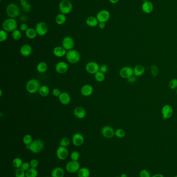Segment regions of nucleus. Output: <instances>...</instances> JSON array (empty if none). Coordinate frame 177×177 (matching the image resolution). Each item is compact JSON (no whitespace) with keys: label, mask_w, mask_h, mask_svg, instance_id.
<instances>
[{"label":"nucleus","mask_w":177,"mask_h":177,"mask_svg":"<svg viewBox=\"0 0 177 177\" xmlns=\"http://www.w3.org/2000/svg\"><path fill=\"white\" fill-rule=\"evenodd\" d=\"M18 25L17 21L14 18L6 19L2 23L3 30L7 32H12L17 29Z\"/></svg>","instance_id":"obj_1"},{"label":"nucleus","mask_w":177,"mask_h":177,"mask_svg":"<svg viewBox=\"0 0 177 177\" xmlns=\"http://www.w3.org/2000/svg\"><path fill=\"white\" fill-rule=\"evenodd\" d=\"M6 14L10 18H16L20 15V9L19 6L15 3H10L7 6Z\"/></svg>","instance_id":"obj_2"},{"label":"nucleus","mask_w":177,"mask_h":177,"mask_svg":"<svg viewBox=\"0 0 177 177\" xmlns=\"http://www.w3.org/2000/svg\"><path fill=\"white\" fill-rule=\"evenodd\" d=\"M41 87L40 83L39 80L36 79H31L27 82L26 86V91L29 93L34 94L39 91Z\"/></svg>","instance_id":"obj_3"},{"label":"nucleus","mask_w":177,"mask_h":177,"mask_svg":"<svg viewBox=\"0 0 177 177\" xmlns=\"http://www.w3.org/2000/svg\"><path fill=\"white\" fill-rule=\"evenodd\" d=\"M65 57L67 61L71 64L78 63L81 59V56L79 51L74 49H72L69 51H68Z\"/></svg>","instance_id":"obj_4"},{"label":"nucleus","mask_w":177,"mask_h":177,"mask_svg":"<svg viewBox=\"0 0 177 177\" xmlns=\"http://www.w3.org/2000/svg\"><path fill=\"white\" fill-rule=\"evenodd\" d=\"M60 12L63 14L66 15L71 12L73 5L69 0H62L59 5Z\"/></svg>","instance_id":"obj_5"},{"label":"nucleus","mask_w":177,"mask_h":177,"mask_svg":"<svg viewBox=\"0 0 177 177\" xmlns=\"http://www.w3.org/2000/svg\"><path fill=\"white\" fill-rule=\"evenodd\" d=\"M44 147V143L42 140L36 139L33 141L32 143L30 145V150L32 152L37 154L41 152L43 150Z\"/></svg>","instance_id":"obj_6"},{"label":"nucleus","mask_w":177,"mask_h":177,"mask_svg":"<svg viewBox=\"0 0 177 177\" xmlns=\"http://www.w3.org/2000/svg\"><path fill=\"white\" fill-rule=\"evenodd\" d=\"M81 168V165L79 161H72L69 162L65 165V169L67 171L71 173H77Z\"/></svg>","instance_id":"obj_7"},{"label":"nucleus","mask_w":177,"mask_h":177,"mask_svg":"<svg viewBox=\"0 0 177 177\" xmlns=\"http://www.w3.org/2000/svg\"><path fill=\"white\" fill-rule=\"evenodd\" d=\"M100 66L98 63L94 62L91 61L86 64L85 66V69L88 73L90 74H94L97 73L98 71H99Z\"/></svg>","instance_id":"obj_8"},{"label":"nucleus","mask_w":177,"mask_h":177,"mask_svg":"<svg viewBox=\"0 0 177 177\" xmlns=\"http://www.w3.org/2000/svg\"><path fill=\"white\" fill-rule=\"evenodd\" d=\"M110 13L108 10H101L97 13L96 18L99 23H106L109 20L110 18Z\"/></svg>","instance_id":"obj_9"},{"label":"nucleus","mask_w":177,"mask_h":177,"mask_svg":"<svg viewBox=\"0 0 177 177\" xmlns=\"http://www.w3.org/2000/svg\"><path fill=\"white\" fill-rule=\"evenodd\" d=\"M35 30L39 36H44L47 34L48 28L47 24L44 22H40L37 23L35 26Z\"/></svg>","instance_id":"obj_10"},{"label":"nucleus","mask_w":177,"mask_h":177,"mask_svg":"<svg viewBox=\"0 0 177 177\" xmlns=\"http://www.w3.org/2000/svg\"><path fill=\"white\" fill-rule=\"evenodd\" d=\"M74 41L73 39L70 36H66L63 38L62 41V46L67 50L69 51L73 49L74 47Z\"/></svg>","instance_id":"obj_11"},{"label":"nucleus","mask_w":177,"mask_h":177,"mask_svg":"<svg viewBox=\"0 0 177 177\" xmlns=\"http://www.w3.org/2000/svg\"><path fill=\"white\" fill-rule=\"evenodd\" d=\"M101 134L106 138H112L115 136V130L111 126L106 125L102 128Z\"/></svg>","instance_id":"obj_12"},{"label":"nucleus","mask_w":177,"mask_h":177,"mask_svg":"<svg viewBox=\"0 0 177 177\" xmlns=\"http://www.w3.org/2000/svg\"><path fill=\"white\" fill-rule=\"evenodd\" d=\"M69 155V151L68 150L67 147H63L60 146L56 151V156L57 158L61 160H65Z\"/></svg>","instance_id":"obj_13"},{"label":"nucleus","mask_w":177,"mask_h":177,"mask_svg":"<svg viewBox=\"0 0 177 177\" xmlns=\"http://www.w3.org/2000/svg\"><path fill=\"white\" fill-rule=\"evenodd\" d=\"M173 109L170 105H165L162 109V114L164 120H167L171 118L173 114Z\"/></svg>","instance_id":"obj_14"},{"label":"nucleus","mask_w":177,"mask_h":177,"mask_svg":"<svg viewBox=\"0 0 177 177\" xmlns=\"http://www.w3.org/2000/svg\"><path fill=\"white\" fill-rule=\"evenodd\" d=\"M134 74V69L131 67L129 66H125L123 67L120 71V75L121 77L125 79H128L131 77Z\"/></svg>","instance_id":"obj_15"},{"label":"nucleus","mask_w":177,"mask_h":177,"mask_svg":"<svg viewBox=\"0 0 177 177\" xmlns=\"http://www.w3.org/2000/svg\"><path fill=\"white\" fill-rule=\"evenodd\" d=\"M68 68H69V66L68 65L67 63L63 61L58 62L55 67L56 71L60 74H63L67 73Z\"/></svg>","instance_id":"obj_16"},{"label":"nucleus","mask_w":177,"mask_h":177,"mask_svg":"<svg viewBox=\"0 0 177 177\" xmlns=\"http://www.w3.org/2000/svg\"><path fill=\"white\" fill-rule=\"evenodd\" d=\"M72 143L76 147H80L83 145L84 137L83 135L80 133H76L72 137Z\"/></svg>","instance_id":"obj_17"},{"label":"nucleus","mask_w":177,"mask_h":177,"mask_svg":"<svg viewBox=\"0 0 177 177\" xmlns=\"http://www.w3.org/2000/svg\"><path fill=\"white\" fill-rule=\"evenodd\" d=\"M141 8L143 12L145 14H149L152 12L154 9V6L152 2L149 1H145L143 3Z\"/></svg>","instance_id":"obj_18"},{"label":"nucleus","mask_w":177,"mask_h":177,"mask_svg":"<svg viewBox=\"0 0 177 177\" xmlns=\"http://www.w3.org/2000/svg\"><path fill=\"white\" fill-rule=\"evenodd\" d=\"M32 52V47L29 44H25L23 45L20 49V53L21 55L25 57H27L29 55H30Z\"/></svg>","instance_id":"obj_19"},{"label":"nucleus","mask_w":177,"mask_h":177,"mask_svg":"<svg viewBox=\"0 0 177 177\" xmlns=\"http://www.w3.org/2000/svg\"><path fill=\"white\" fill-rule=\"evenodd\" d=\"M93 91H94V89L93 86L88 84L84 85L81 89L82 95L86 97L91 95L93 93Z\"/></svg>","instance_id":"obj_20"},{"label":"nucleus","mask_w":177,"mask_h":177,"mask_svg":"<svg viewBox=\"0 0 177 177\" xmlns=\"http://www.w3.org/2000/svg\"><path fill=\"white\" fill-rule=\"evenodd\" d=\"M73 114L76 118L79 119H82L86 116L85 109L82 107H77L74 109Z\"/></svg>","instance_id":"obj_21"},{"label":"nucleus","mask_w":177,"mask_h":177,"mask_svg":"<svg viewBox=\"0 0 177 177\" xmlns=\"http://www.w3.org/2000/svg\"><path fill=\"white\" fill-rule=\"evenodd\" d=\"M67 51L62 46H57L53 50V53L56 57L62 58L66 55Z\"/></svg>","instance_id":"obj_22"},{"label":"nucleus","mask_w":177,"mask_h":177,"mask_svg":"<svg viewBox=\"0 0 177 177\" xmlns=\"http://www.w3.org/2000/svg\"><path fill=\"white\" fill-rule=\"evenodd\" d=\"M59 100L61 104L68 105L71 102V97L68 93L63 92H61V94L59 96Z\"/></svg>","instance_id":"obj_23"},{"label":"nucleus","mask_w":177,"mask_h":177,"mask_svg":"<svg viewBox=\"0 0 177 177\" xmlns=\"http://www.w3.org/2000/svg\"><path fill=\"white\" fill-rule=\"evenodd\" d=\"M65 174V172L62 168L57 167L52 170L51 173V177H64Z\"/></svg>","instance_id":"obj_24"},{"label":"nucleus","mask_w":177,"mask_h":177,"mask_svg":"<svg viewBox=\"0 0 177 177\" xmlns=\"http://www.w3.org/2000/svg\"><path fill=\"white\" fill-rule=\"evenodd\" d=\"M86 23L88 26L94 28L98 25L99 23L96 17L90 16L88 17L87 19H86Z\"/></svg>","instance_id":"obj_25"},{"label":"nucleus","mask_w":177,"mask_h":177,"mask_svg":"<svg viewBox=\"0 0 177 177\" xmlns=\"http://www.w3.org/2000/svg\"><path fill=\"white\" fill-rule=\"evenodd\" d=\"M78 177H90V171L86 167H82L77 173Z\"/></svg>","instance_id":"obj_26"},{"label":"nucleus","mask_w":177,"mask_h":177,"mask_svg":"<svg viewBox=\"0 0 177 177\" xmlns=\"http://www.w3.org/2000/svg\"><path fill=\"white\" fill-rule=\"evenodd\" d=\"M145 71V67H143L142 65H137L134 68V74L136 77L141 76L144 74Z\"/></svg>","instance_id":"obj_27"},{"label":"nucleus","mask_w":177,"mask_h":177,"mask_svg":"<svg viewBox=\"0 0 177 177\" xmlns=\"http://www.w3.org/2000/svg\"><path fill=\"white\" fill-rule=\"evenodd\" d=\"M26 35L28 39H33L36 38L37 36V31L35 29L32 28H29L25 32Z\"/></svg>","instance_id":"obj_28"},{"label":"nucleus","mask_w":177,"mask_h":177,"mask_svg":"<svg viewBox=\"0 0 177 177\" xmlns=\"http://www.w3.org/2000/svg\"><path fill=\"white\" fill-rule=\"evenodd\" d=\"M37 71L40 73H44L47 71L48 66L44 62H41L37 64Z\"/></svg>","instance_id":"obj_29"},{"label":"nucleus","mask_w":177,"mask_h":177,"mask_svg":"<svg viewBox=\"0 0 177 177\" xmlns=\"http://www.w3.org/2000/svg\"><path fill=\"white\" fill-rule=\"evenodd\" d=\"M66 20H67V17L65 16V15L63 14L62 13L57 15L55 19L56 23L59 25H63L65 23Z\"/></svg>","instance_id":"obj_30"},{"label":"nucleus","mask_w":177,"mask_h":177,"mask_svg":"<svg viewBox=\"0 0 177 177\" xmlns=\"http://www.w3.org/2000/svg\"><path fill=\"white\" fill-rule=\"evenodd\" d=\"M39 93L40 95L43 97H46L48 95L50 92L49 88L46 86H42L39 90Z\"/></svg>","instance_id":"obj_31"},{"label":"nucleus","mask_w":177,"mask_h":177,"mask_svg":"<svg viewBox=\"0 0 177 177\" xmlns=\"http://www.w3.org/2000/svg\"><path fill=\"white\" fill-rule=\"evenodd\" d=\"M38 176V171L36 168H31L26 172V177H37Z\"/></svg>","instance_id":"obj_32"},{"label":"nucleus","mask_w":177,"mask_h":177,"mask_svg":"<svg viewBox=\"0 0 177 177\" xmlns=\"http://www.w3.org/2000/svg\"><path fill=\"white\" fill-rule=\"evenodd\" d=\"M23 164V160L19 157H16L12 160V165L16 168H21Z\"/></svg>","instance_id":"obj_33"},{"label":"nucleus","mask_w":177,"mask_h":177,"mask_svg":"<svg viewBox=\"0 0 177 177\" xmlns=\"http://www.w3.org/2000/svg\"><path fill=\"white\" fill-rule=\"evenodd\" d=\"M33 141L32 137L31 136V135H26L23 138V143L26 146L31 145V143H32Z\"/></svg>","instance_id":"obj_34"},{"label":"nucleus","mask_w":177,"mask_h":177,"mask_svg":"<svg viewBox=\"0 0 177 177\" xmlns=\"http://www.w3.org/2000/svg\"><path fill=\"white\" fill-rule=\"evenodd\" d=\"M95 78L97 82H104V80L105 79L104 74L100 71H98L97 73L95 74Z\"/></svg>","instance_id":"obj_35"},{"label":"nucleus","mask_w":177,"mask_h":177,"mask_svg":"<svg viewBox=\"0 0 177 177\" xmlns=\"http://www.w3.org/2000/svg\"><path fill=\"white\" fill-rule=\"evenodd\" d=\"M12 39L16 41L19 40L22 37V34L20 31L18 30H16L14 31L12 33Z\"/></svg>","instance_id":"obj_36"},{"label":"nucleus","mask_w":177,"mask_h":177,"mask_svg":"<svg viewBox=\"0 0 177 177\" xmlns=\"http://www.w3.org/2000/svg\"><path fill=\"white\" fill-rule=\"evenodd\" d=\"M126 133L122 128H118L115 131V136L119 138H122L124 137Z\"/></svg>","instance_id":"obj_37"},{"label":"nucleus","mask_w":177,"mask_h":177,"mask_svg":"<svg viewBox=\"0 0 177 177\" xmlns=\"http://www.w3.org/2000/svg\"><path fill=\"white\" fill-rule=\"evenodd\" d=\"M70 158L72 161H78L80 158V154L77 151H74L71 153Z\"/></svg>","instance_id":"obj_38"},{"label":"nucleus","mask_w":177,"mask_h":177,"mask_svg":"<svg viewBox=\"0 0 177 177\" xmlns=\"http://www.w3.org/2000/svg\"><path fill=\"white\" fill-rule=\"evenodd\" d=\"M8 37L7 33L4 30H1L0 31V42H3L7 40Z\"/></svg>","instance_id":"obj_39"},{"label":"nucleus","mask_w":177,"mask_h":177,"mask_svg":"<svg viewBox=\"0 0 177 177\" xmlns=\"http://www.w3.org/2000/svg\"><path fill=\"white\" fill-rule=\"evenodd\" d=\"M15 177H26V172L24 170L20 168H17L15 173Z\"/></svg>","instance_id":"obj_40"},{"label":"nucleus","mask_w":177,"mask_h":177,"mask_svg":"<svg viewBox=\"0 0 177 177\" xmlns=\"http://www.w3.org/2000/svg\"><path fill=\"white\" fill-rule=\"evenodd\" d=\"M70 140L68 137H63L61 139L60 142V146L65 147H68L70 145Z\"/></svg>","instance_id":"obj_41"},{"label":"nucleus","mask_w":177,"mask_h":177,"mask_svg":"<svg viewBox=\"0 0 177 177\" xmlns=\"http://www.w3.org/2000/svg\"><path fill=\"white\" fill-rule=\"evenodd\" d=\"M151 73L153 76H157L159 73V69L156 65H152L150 68Z\"/></svg>","instance_id":"obj_42"},{"label":"nucleus","mask_w":177,"mask_h":177,"mask_svg":"<svg viewBox=\"0 0 177 177\" xmlns=\"http://www.w3.org/2000/svg\"><path fill=\"white\" fill-rule=\"evenodd\" d=\"M168 86L171 89H175L177 88V79L175 78L170 80L168 84Z\"/></svg>","instance_id":"obj_43"},{"label":"nucleus","mask_w":177,"mask_h":177,"mask_svg":"<svg viewBox=\"0 0 177 177\" xmlns=\"http://www.w3.org/2000/svg\"><path fill=\"white\" fill-rule=\"evenodd\" d=\"M139 177H151V174L147 169H142L139 173Z\"/></svg>","instance_id":"obj_44"},{"label":"nucleus","mask_w":177,"mask_h":177,"mask_svg":"<svg viewBox=\"0 0 177 177\" xmlns=\"http://www.w3.org/2000/svg\"><path fill=\"white\" fill-rule=\"evenodd\" d=\"M30 164L31 168L37 169V167L39 166V161L37 159H32L30 162Z\"/></svg>","instance_id":"obj_45"},{"label":"nucleus","mask_w":177,"mask_h":177,"mask_svg":"<svg viewBox=\"0 0 177 177\" xmlns=\"http://www.w3.org/2000/svg\"><path fill=\"white\" fill-rule=\"evenodd\" d=\"M21 168L24 170L25 172H26V171H28L29 169L31 168L30 164V163L26 162H24L23 164V165L21 167Z\"/></svg>","instance_id":"obj_46"},{"label":"nucleus","mask_w":177,"mask_h":177,"mask_svg":"<svg viewBox=\"0 0 177 177\" xmlns=\"http://www.w3.org/2000/svg\"><path fill=\"white\" fill-rule=\"evenodd\" d=\"M61 92L60 90L58 88L54 89L53 91H52V94H53V95L56 96V97H58L59 98V96L61 94Z\"/></svg>","instance_id":"obj_47"},{"label":"nucleus","mask_w":177,"mask_h":177,"mask_svg":"<svg viewBox=\"0 0 177 177\" xmlns=\"http://www.w3.org/2000/svg\"><path fill=\"white\" fill-rule=\"evenodd\" d=\"M108 67L107 65H105V64H103L101 65L100 66V69H99V71H101L103 73L105 74L108 71Z\"/></svg>","instance_id":"obj_48"},{"label":"nucleus","mask_w":177,"mask_h":177,"mask_svg":"<svg viewBox=\"0 0 177 177\" xmlns=\"http://www.w3.org/2000/svg\"><path fill=\"white\" fill-rule=\"evenodd\" d=\"M28 26L26 23H22L20 26V29H21V31H24V32H26L28 29Z\"/></svg>","instance_id":"obj_49"},{"label":"nucleus","mask_w":177,"mask_h":177,"mask_svg":"<svg viewBox=\"0 0 177 177\" xmlns=\"http://www.w3.org/2000/svg\"><path fill=\"white\" fill-rule=\"evenodd\" d=\"M31 8V6L29 3H28L26 6L23 7V10L26 12H28L29 11H30Z\"/></svg>","instance_id":"obj_50"},{"label":"nucleus","mask_w":177,"mask_h":177,"mask_svg":"<svg viewBox=\"0 0 177 177\" xmlns=\"http://www.w3.org/2000/svg\"><path fill=\"white\" fill-rule=\"evenodd\" d=\"M127 80H128V82H129L130 83H134V82H137V77L136 76H132L131 77H130L128 78Z\"/></svg>","instance_id":"obj_51"},{"label":"nucleus","mask_w":177,"mask_h":177,"mask_svg":"<svg viewBox=\"0 0 177 177\" xmlns=\"http://www.w3.org/2000/svg\"><path fill=\"white\" fill-rule=\"evenodd\" d=\"M98 26L101 29H104L106 28V23H99L98 24Z\"/></svg>","instance_id":"obj_52"},{"label":"nucleus","mask_w":177,"mask_h":177,"mask_svg":"<svg viewBox=\"0 0 177 177\" xmlns=\"http://www.w3.org/2000/svg\"><path fill=\"white\" fill-rule=\"evenodd\" d=\"M20 3H21V5L22 6V7H24V6L26 5V4H28V3L26 0H23L21 1H20Z\"/></svg>","instance_id":"obj_53"},{"label":"nucleus","mask_w":177,"mask_h":177,"mask_svg":"<svg viewBox=\"0 0 177 177\" xmlns=\"http://www.w3.org/2000/svg\"><path fill=\"white\" fill-rule=\"evenodd\" d=\"M151 177H164V176L161 173H156L151 176Z\"/></svg>","instance_id":"obj_54"},{"label":"nucleus","mask_w":177,"mask_h":177,"mask_svg":"<svg viewBox=\"0 0 177 177\" xmlns=\"http://www.w3.org/2000/svg\"><path fill=\"white\" fill-rule=\"evenodd\" d=\"M109 1L112 4H116L117 3H118L119 2L120 0H109Z\"/></svg>","instance_id":"obj_55"},{"label":"nucleus","mask_w":177,"mask_h":177,"mask_svg":"<svg viewBox=\"0 0 177 177\" xmlns=\"http://www.w3.org/2000/svg\"><path fill=\"white\" fill-rule=\"evenodd\" d=\"M120 177H128L126 173H123L121 174V175L120 176Z\"/></svg>","instance_id":"obj_56"},{"label":"nucleus","mask_w":177,"mask_h":177,"mask_svg":"<svg viewBox=\"0 0 177 177\" xmlns=\"http://www.w3.org/2000/svg\"><path fill=\"white\" fill-rule=\"evenodd\" d=\"M19 1H23V0H18Z\"/></svg>","instance_id":"obj_57"},{"label":"nucleus","mask_w":177,"mask_h":177,"mask_svg":"<svg viewBox=\"0 0 177 177\" xmlns=\"http://www.w3.org/2000/svg\"><path fill=\"white\" fill-rule=\"evenodd\" d=\"M174 177H177V175L175 176Z\"/></svg>","instance_id":"obj_58"},{"label":"nucleus","mask_w":177,"mask_h":177,"mask_svg":"<svg viewBox=\"0 0 177 177\" xmlns=\"http://www.w3.org/2000/svg\"><path fill=\"white\" fill-rule=\"evenodd\" d=\"M49 177V176H46V177Z\"/></svg>","instance_id":"obj_59"},{"label":"nucleus","mask_w":177,"mask_h":177,"mask_svg":"<svg viewBox=\"0 0 177 177\" xmlns=\"http://www.w3.org/2000/svg\"><path fill=\"white\" fill-rule=\"evenodd\" d=\"M176 93H177V90H176Z\"/></svg>","instance_id":"obj_60"},{"label":"nucleus","mask_w":177,"mask_h":177,"mask_svg":"<svg viewBox=\"0 0 177 177\" xmlns=\"http://www.w3.org/2000/svg\"></svg>","instance_id":"obj_61"}]
</instances>
